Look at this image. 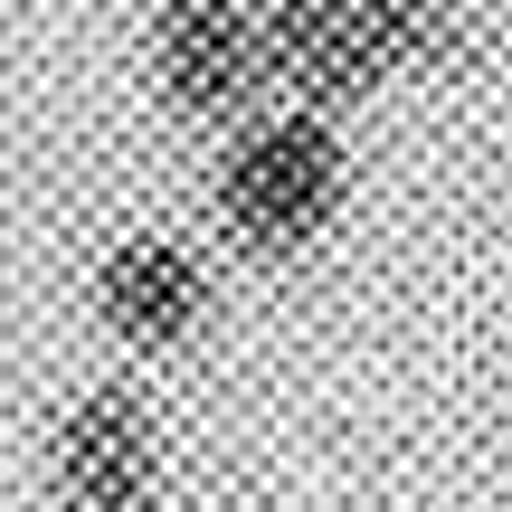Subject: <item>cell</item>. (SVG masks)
Instances as JSON below:
<instances>
[{"label": "cell", "instance_id": "obj_1", "mask_svg": "<svg viewBox=\"0 0 512 512\" xmlns=\"http://www.w3.org/2000/svg\"><path fill=\"white\" fill-rule=\"evenodd\" d=\"M256 38H266V86H285L304 114L370 105L389 76L456 67L475 48L456 0H266Z\"/></svg>", "mask_w": 512, "mask_h": 512}, {"label": "cell", "instance_id": "obj_2", "mask_svg": "<svg viewBox=\"0 0 512 512\" xmlns=\"http://www.w3.org/2000/svg\"><path fill=\"white\" fill-rule=\"evenodd\" d=\"M342 200H351V152L332 133V114H304V105L247 124L219 152V181H209V209H219L228 247L256 256V266H285V256L323 247Z\"/></svg>", "mask_w": 512, "mask_h": 512}, {"label": "cell", "instance_id": "obj_3", "mask_svg": "<svg viewBox=\"0 0 512 512\" xmlns=\"http://www.w3.org/2000/svg\"><path fill=\"white\" fill-rule=\"evenodd\" d=\"M48 475L67 512H162L171 465H162V418L143 389L95 380L57 408L48 427Z\"/></svg>", "mask_w": 512, "mask_h": 512}, {"label": "cell", "instance_id": "obj_4", "mask_svg": "<svg viewBox=\"0 0 512 512\" xmlns=\"http://www.w3.org/2000/svg\"><path fill=\"white\" fill-rule=\"evenodd\" d=\"M152 86L190 124H238L256 105V86H266L256 0H162V19H152Z\"/></svg>", "mask_w": 512, "mask_h": 512}, {"label": "cell", "instance_id": "obj_5", "mask_svg": "<svg viewBox=\"0 0 512 512\" xmlns=\"http://www.w3.org/2000/svg\"><path fill=\"white\" fill-rule=\"evenodd\" d=\"M86 294H95V323H105L124 351H181L190 332L209 323V266L181 238H162V228L114 238Z\"/></svg>", "mask_w": 512, "mask_h": 512}]
</instances>
